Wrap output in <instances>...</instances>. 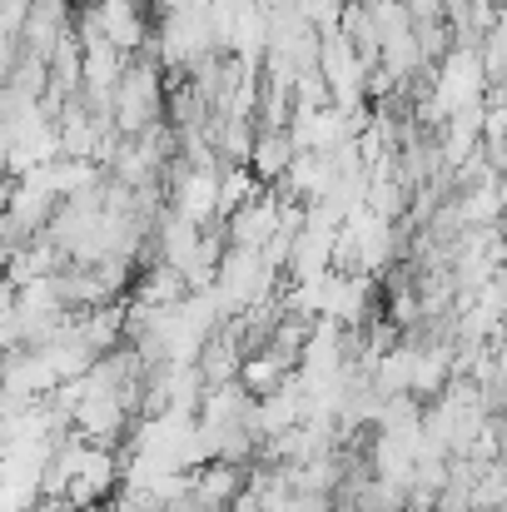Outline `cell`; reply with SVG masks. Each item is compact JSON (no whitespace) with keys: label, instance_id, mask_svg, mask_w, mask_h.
<instances>
[{"label":"cell","instance_id":"3","mask_svg":"<svg viewBox=\"0 0 507 512\" xmlns=\"http://www.w3.org/2000/svg\"><path fill=\"white\" fill-rule=\"evenodd\" d=\"M70 30H75V10H70L65 0H30L25 25H20V50L50 60V50H55Z\"/></svg>","mask_w":507,"mask_h":512},{"label":"cell","instance_id":"6","mask_svg":"<svg viewBox=\"0 0 507 512\" xmlns=\"http://www.w3.org/2000/svg\"><path fill=\"white\" fill-rule=\"evenodd\" d=\"M289 378V368L284 363H274L269 353H244V368H239V383H244V393H254V398H269L279 383Z\"/></svg>","mask_w":507,"mask_h":512},{"label":"cell","instance_id":"2","mask_svg":"<svg viewBox=\"0 0 507 512\" xmlns=\"http://www.w3.org/2000/svg\"><path fill=\"white\" fill-rule=\"evenodd\" d=\"M279 214H284V194H279V189H259L254 199H244V204L224 219V234H229V244H239V249H264V244L279 234Z\"/></svg>","mask_w":507,"mask_h":512},{"label":"cell","instance_id":"7","mask_svg":"<svg viewBox=\"0 0 507 512\" xmlns=\"http://www.w3.org/2000/svg\"><path fill=\"white\" fill-rule=\"evenodd\" d=\"M403 5H408L413 20H438V15L448 10V0H403Z\"/></svg>","mask_w":507,"mask_h":512},{"label":"cell","instance_id":"1","mask_svg":"<svg viewBox=\"0 0 507 512\" xmlns=\"http://www.w3.org/2000/svg\"><path fill=\"white\" fill-rule=\"evenodd\" d=\"M110 120L120 135H145L150 125L165 120V80H160V60H140V65H125L120 85H115V100H110Z\"/></svg>","mask_w":507,"mask_h":512},{"label":"cell","instance_id":"8","mask_svg":"<svg viewBox=\"0 0 507 512\" xmlns=\"http://www.w3.org/2000/svg\"><path fill=\"white\" fill-rule=\"evenodd\" d=\"M493 433H498V453L507 458V408L498 413V418H493Z\"/></svg>","mask_w":507,"mask_h":512},{"label":"cell","instance_id":"9","mask_svg":"<svg viewBox=\"0 0 507 512\" xmlns=\"http://www.w3.org/2000/svg\"><path fill=\"white\" fill-rule=\"evenodd\" d=\"M140 5H155V0H140Z\"/></svg>","mask_w":507,"mask_h":512},{"label":"cell","instance_id":"5","mask_svg":"<svg viewBox=\"0 0 507 512\" xmlns=\"http://www.w3.org/2000/svg\"><path fill=\"white\" fill-rule=\"evenodd\" d=\"M294 135H289V125H264L259 135H254V150H249V170L254 179H264V184H279L289 165H294Z\"/></svg>","mask_w":507,"mask_h":512},{"label":"cell","instance_id":"4","mask_svg":"<svg viewBox=\"0 0 507 512\" xmlns=\"http://www.w3.org/2000/svg\"><path fill=\"white\" fill-rule=\"evenodd\" d=\"M95 15H100V35L120 55H135V50L150 45V25H145V5L140 0H95Z\"/></svg>","mask_w":507,"mask_h":512}]
</instances>
